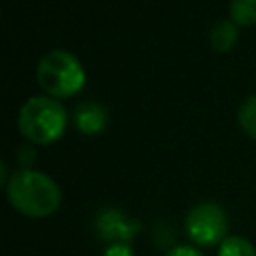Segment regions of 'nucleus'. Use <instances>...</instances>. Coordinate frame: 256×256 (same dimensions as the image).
Segmentation results:
<instances>
[{
	"label": "nucleus",
	"mask_w": 256,
	"mask_h": 256,
	"mask_svg": "<svg viewBox=\"0 0 256 256\" xmlns=\"http://www.w3.org/2000/svg\"><path fill=\"white\" fill-rule=\"evenodd\" d=\"M218 256H256V248L248 238L230 234L220 242Z\"/></svg>",
	"instance_id": "nucleus-8"
},
{
	"label": "nucleus",
	"mask_w": 256,
	"mask_h": 256,
	"mask_svg": "<svg viewBox=\"0 0 256 256\" xmlns=\"http://www.w3.org/2000/svg\"><path fill=\"white\" fill-rule=\"evenodd\" d=\"M230 20L236 26H254L256 0H230Z\"/></svg>",
	"instance_id": "nucleus-10"
},
{
	"label": "nucleus",
	"mask_w": 256,
	"mask_h": 256,
	"mask_svg": "<svg viewBox=\"0 0 256 256\" xmlns=\"http://www.w3.org/2000/svg\"><path fill=\"white\" fill-rule=\"evenodd\" d=\"M184 230L190 242L196 246H220V242L228 236L226 212L216 202H198L188 210L184 218Z\"/></svg>",
	"instance_id": "nucleus-4"
},
{
	"label": "nucleus",
	"mask_w": 256,
	"mask_h": 256,
	"mask_svg": "<svg viewBox=\"0 0 256 256\" xmlns=\"http://www.w3.org/2000/svg\"><path fill=\"white\" fill-rule=\"evenodd\" d=\"M94 230L98 238L108 244H130L142 230V224L138 218L128 216L124 210L108 206L96 214Z\"/></svg>",
	"instance_id": "nucleus-5"
},
{
	"label": "nucleus",
	"mask_w": 256,
	"mask_h": 256,
	"mask_svg": "<svg viewBox=\"0 0 256 256\" xmlns=\"http://www.w3.org/2000/svg\"><path fill=\"white\" fill-rule=\"evenodd\" d=\"M72 118H74V126L82 134H100L108 126L110 114L104 104L94 102V100H84L76 104Z\"/></svg>",
	"instance_id": "nucleus-6"
},
{
	"label": "nucleus",
	"mask_w": 256,
	"mask_h": 256,
	"mask_svg": "<svg viewBox=\"0 0 256 256\" xmlns=\"http://www.w3.org/2000/svg\"><path fill=\"white\" fill-rule=\"evenodd\" d=\"M208 40L216 52H230L238 42V26L232 20L222 18L210 28Z\"/></svg>",
	"instance_id": "nucleus-7"
},
{
	"label": "nucleus",
	"mask_w": 256,
	"mask_h": 256,
	"mask_svg": "<svg viewBox=\"0 0 256 256\" xmlns=\"http://www.w3.org/2000/svg\"><path fill=\"white\" fill-rule=\"evenodd\" d=\"M4 188L10 206L28 218H46L62 204V192L56 180L34 168L14 170Z\"/></svg>",
	"instance_id": "nucleus-1"
},
{
	"label": "nucleus",
	"mask_w": 256,
	"mask_h": 256,
	"mask_svg": "<svg viewBox=\"0 0 256 256\" xmlns=\"http://www.w3.org/2000/svg\"><path fill=\"white\" fill-rule=\"evenodd\" d=\"M100 256H134L130 244H108Z\"/></svg>",
	"instance_id": "nucleus-12"
},
{
	"label": "nucleus",
	"mask_w": 256,
	"mask_h": 256,
	"mask_svg": "<svg viewBox=\"0 0 256 256\" xmlns=\"http://www.w3.org/2000/svg\"><path fill=\"white\" fill-rule=\"evenodd\" d=\"M16 160L22 168H32V164L36 162V150L32 148V144H24L18 148L16 152Z\"/></svg>",
	"instance_id": "nucleus-11"
},
{
	"label": "nucleus",
	"mask_w": 256,
	"mask_h": 256,
	"mask_svg": "<svg viewBox=\"0 0 256 256\" xmlns=\"http://www.w3.org/2000/svg\"><path fill=\"white\" fill-rule=\"evenodd\" d=\"M36 80L46 96L56 100L76 96L86 84V72L82 62L68 50H48L36 66Z\"/></svg>",
	"instance_id": "nucleus-3"
},
{
	"label": "nucleus",
	"mask_w": 256,
	"mask_h": 256,
	"mask_svg": "<svg viewBox=\"0 0 256 256\" xmlns=\"http://www.w3.org/2000/svg\"><path fill=\"white\" fill-rule=\"evenodd\" d=\"M236 120L244 130V134L256 140V94H250L242 100L236 112Z\"/></svg>",
	"instance_id": "nucleus-9"
},
{
	"label": "nucleus",
	"mask_w": 256,
	"mask_h": 256,
	"mask_svg": "<svg viewBox=\"0 0 256 256\" xmlns=\"http://www.w3.org/2000/svg\"><path fill=\"white\" fill-rule=\"evenodd\" d=\"M66 124V108L52 96H30L18 112V130L30 144H54L64 136Z\"/></svg>",
	"instance_id": "nucleus-2"
},
{
	"label": "nucleus",
	"mask_w": 256,
	"mask_h": 256,
	"mask_svg": "<svg viewBox=\"0 0 256 256\" xmlns=\"http://www.w3.org/2000/svg\"><path fill=\"white\" fill-rule=\"evenodd\" d=\"M166 256H204L200 248H194L190 244H180V246H172Z\"/></svg>",
	"instance_id": "nucleus-13"
}]
</instances>
